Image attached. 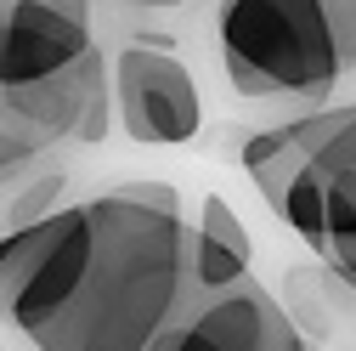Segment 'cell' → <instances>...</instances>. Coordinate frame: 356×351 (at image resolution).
<instances>
[{"label":"cell","instance_id":"cell-1","mask_svg":"<svg viewBox=\"0 0 356 351\" xmlns=\"http://www.w3.org/2000/svg\"><path fill=\"white\" fill-rule=\"evenodd\" d=\"M91 204V249L34 351H147L198 300L193 227L170 182H119Z\"/></svg>","mask_w":356,"mask_h":351},{"label":"cell","instance_id":"cell-2","mask_svg":"<svg viewBox=\"0 0 356 351\" xmlns=\"http://www.w3.org/2000/svg\"><path fill=\"white\" fill-rule=\"evenodd\" d=\"M277 221L345 283H356V102L249 130L238 148Z\"/></svg>","mask_w":356,"mask_h":351},{"label":"cell","instance_id":"cell-3","mask_svg":"<svg viewBox=\"0 0 356 351\" xmlns=\"http://www.w3.org/2000/svg\"><path fill=\"white\" fill-rule=\"evenodd\" d=\"M215 34L243 97H328L356 74V0H220Z\"/></svg>","mask_w":356,"mask_h":351},{"label":"cell","instance_id":"cell-4","mask_svg":"<svg viewBox=\"0 0 356 351\" xmlns=\"http://www.w3.org/2000/svg\"><path fill=\"white\" fill-rule=\"evenodd\" d=\"M108 85H113V114L130 142L181 148L198 136V125H204L198 79L170 52V40H147V34L124 40L108 63Z\"/></svg>","mask_w":356,"mask_h":351},{"label":"cell","instance_id":"cell-5","mask_svg":"<svg viewBox=\"0 0 356 351\" xmlns=\"http://www.w3.org/2000/svg\"><path fill=\"white\" fill-rule=\"evenodd\" d=\"M147 351H311V345L294 334L277 295L249 272L220 295H198Z\"/></svg>","mask_w":356,"mask_h":351},{"label":"cell","instance_id":"cell-6","mask_svg":"<svg viewBox=\"0 0 356 351\" xmlns=\"http://www.w3.org/2000/svg\"><path fill=\"white\" fill-rule=\"evenodd\" d=\"M97 0H0V85H34L97 52Z\"/></svg>","mask_w":356,"mask_h":351},{"label":"cell","instance_id":"cell-7","mask_svg":"<svg viewBox=\"0 0 356 351\" xmlns=\"http://www.w3.org/2000/svg\"><path fill=\"white\" fill-rule=\"evenodd\" d=\"M249 267H254V238L243 227V215L220 193H204L198 221H193V289L220 295L238 278H249Z\"/></svg>","mask_w":356,"mask_h":351},{"label":"cell","instance_id":"cell-8","mask_svg":"<svg viewBox=\"0 0 356 351\" xmlns=\"http://www.w3.org/2000/svg\"><path fill=\"white\" fill-rule=\"evenodd\" d=\"M63 187H68V176L63 164H12V170H0V244L17 238L23 227L34 221H46L51 210H63Z\"/></svg>","mask_w":356,"mask_h":351},{"label":"cell","instance_id":"cell-9","mask_svg":"<svg viewBox=\"0 0 356 351\" xmlns=\"http://www.w3.org/2000/svg\"><path fill=\"white\" fill-rule=\"evenodd\" d=\"M277 306L289 312L294 334L311 351H328V272L323 260H300V267H283V283L272 289Z\"/></svg>","mask_w":356,"mask_h":351},{"label":"cell","instance_id":"cell-10","mask_svg":"<svg viewBox=\"0 0 356 351\" xmlns=\"http://www.w3.org/2000/svg\"><path fill=\"white\" fill-rule=\"evenodd\" d=\"M328 351H356V283L334 272H328Z\"/></svg>","mask_w":356,"mask_h":351},{"label":"cell","instance_id":"cell-11","mask_svg":"<svg viewBox=\"0 0 356 351\" xmlns=\"http://www.w3.org/2000/svg\"><path fill=\"white\" fill-rule=\"evenodd\" d=\"M119 6H181V0H119Z\"/></svg>","mask_w":356,"mask_h":351}]
</instances>
